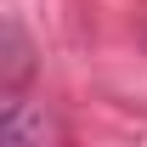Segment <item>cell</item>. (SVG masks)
I'll use <instances>...</instances> for the list:
<instances>
[{
	"label": "cell",
	"mask_w": 147,
	"mask_h": 147,
	"mask_svg": "<svg viewBox=\"0 0 147 147\" xmlns=\"http://www.w3.org/2000/svg\"><path fill=\"white\" fill-rule=\"evenodd\" d=\"M34 79V45L23 34L17 17H6V51H0V91L6 96H23V85Z\"/></svg>",
	"instance_id": "obj_1"
},
{
	"label": "cell",
	"mask_w": 147,
	"mask_h": 147,
	"mask_svg": "<svg viewBox=\"0 0 147 147\" xmlns=\"http://www.w3.org/2000/svg\"><path fill=\"white\" fill-rule=\"evenodd\" d=\"M0 130H6L11 142H45V136H57V125L45 119V113H28L23 96H6V108H0Z\"/></svg>",
	"instance_id": "obj_2"
}]
</instances>
